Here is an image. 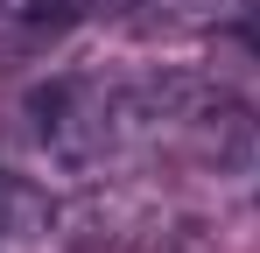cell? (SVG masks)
Segmentation results:
<instances>
[{"instance_id": "6da1fadb", "label": "cell", "mask_w": 260, "mask_h": 253, "mask_svg": "<svg viewBox=\"0 0 260 253\" xmlns=\"http://www.w3.org/2000/svg\"><path fill=\"white\" fill-rule=\"evenodd\" d=\"M253 0H134L141 36H232Z\"/></svg>"}, {"instance_id": "7a4b0ae2", "label": "cell", "mask_w": 260, "mask_h": 253, "mask_svg": "<svg viewBox=\"0 0 260 253\" xmlns=\"http://www.w3.org/2000/svg\"><path fill=\"white\" fill-rule=\"evenodd\" d=\"M36 232H49V197L36 190V183H21V176L0 169V246L36 239Z\"/></svg>"}, {"instance_id": "3957f363", "label": "cell", "mask_w": 260, "mask_h": 253, "mask_svg": "<svg viewBox=\"0 0 260 253\" xmlns=\"http://www.w3.org/2000/svg\"><path fill=\"white\" fill-rule=\"evenodd\" d=\"M218 176H225L239 197H253V204H260V106H246V120H239V134H232Z\"/></svg>"}, {"instance_id": "277c9868", "label": "cell", "mask_w": 260, "mask_h": 253, "mask_svg": "<svg viewBox=\"0 0 260 253\" xmlns=\"http://www.w3.org/2000/svg\"><path fill=\"white\" fill-rule=\"evenodd\" d=\"M85 0H0V28H28V36H49L78 14Z\"/></svg>"}]
</instances>
